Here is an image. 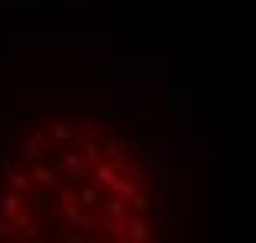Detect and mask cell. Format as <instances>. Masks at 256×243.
<instances>
[{"mask_svg": "<svg viewBox=\"0 0 256 243\" xmlns=\"http://www.w3.org/2000/svg\"><path fill=\"white\" fill-rule=\"evenodd\" d=\"M128 236H132V240H144V236H148V224H142V220L132 224V234Z\"/></svg>", "mask_w": 256, "mask_h": 243, "instance_id": "obj_4", "label": "cell"}, {"mask_svg": "<svg viewBox=\"0 0 256 243\" xmlns=\"http://www.w3.org/2000/svg\"><path fill=\"white\" fill-rule=\"evenodd\" d=\"M0 210L7 214V217H10V214H16V210H20V198H16V194H4V200H0Z\"/></svg>", "mask_w": 256, "mask_h": 243, "instance_id": "obj_1", "label": "cell"}, {"mask_svg": "<svg viewBox=\"0 0 256 243\" xmlns=\"http://www.w3.org/2000/svg\"><path fill=\"white\" fill-rule=\"evenodd\" d=\"M7 181H10V188H14V190H26V188H30V178L20 174V171H10Z\"/></svg>", "mask_w": 256, "mask_h": 243, "instance_id": "obj_2", "label": "cell"}, {"mask_svg": "<svg viewBox=\"0 0 256 243\" xmlns=\"http://www.w3.org/2000/svg\"><path fill=\"white\" fill-rule=\"evenodd\" d=\"M36 181L43 184V188H53V184H56V171H50V168H36Z\"/></svg>", "mask_w": 256, "mask_h": 243, "instance_id": "obj_3", "label": "cell"}]
</instances>
